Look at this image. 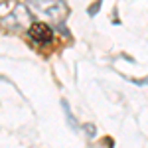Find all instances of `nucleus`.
Returning <instances> with one entry per match:
<instances>
[{"label": "nucleus", "mask_w": 148, "mask_h": 148, "mask_svg": "<svg viewBox=\"0 0 148 148\" xmlns=\"http://www.w3.org/2000/svg\"><path fill=\"white\" fill-rule=\"evenodd\" d=\"M34 18L20 0H0V26L8 32H28Z\"/></svg>", "instance_id": "1"}, {"label": "nucleus", "mask_w": 148, "mask_h": 148, "mask_svg": "<svg viewBox=\"0 0 148 148\" xmlns=\"http://www.w3.org/2000/svg\"><path fill=\"white\" fill-rule=\"evenodd\" d=\"M28 6L32 8L34 12L46 16L51 24H63V20L67 18V4L65 0H28Z\"/></svg>", "instance_id": "2"}, {"label": "nucleus", "mask_w": 148, "mask_h": 148, "mask_svg": "<svg viewBox=\"0 0 148 148\" xmlns=\"http://www.w3.org/2000/svg\"><path fill=\"white\" fill-rule=\"evenodd\" d=\"M26 36H28L34 44H38V46H46V44H49V42L53 40V30H51L49 24H46V22H32V26L28 28Z\"/></svg>", "instance_id": "3"}, {"label": "nucleus", "mask_w": 148, "mask_h": 148, "mask_svg": "<svg viewBox=\"0 0 148 148\" xmlns=\"http://www.w3.org/2000/svg\"><path fill=\"white\" fill-rule=\"evenodd\" d=\"M83 128L87 130V134H89V136H95V126H93V125H85Z\"/></svg>", "instance_id": "4"}]
</instances>
